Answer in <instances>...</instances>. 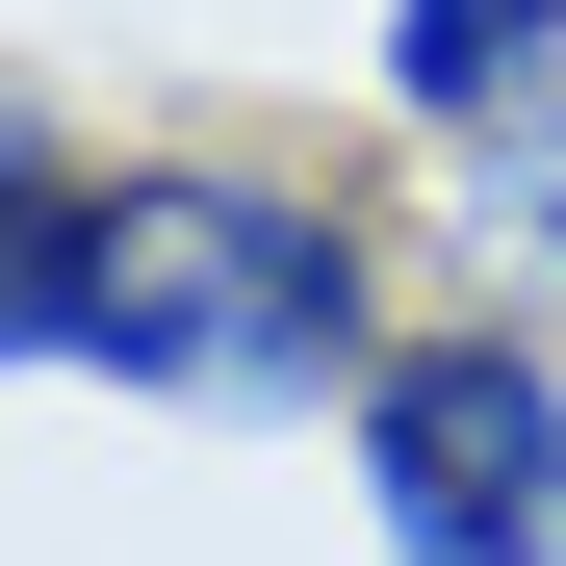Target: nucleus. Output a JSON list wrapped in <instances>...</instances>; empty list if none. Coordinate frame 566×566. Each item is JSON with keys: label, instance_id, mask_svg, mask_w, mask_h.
I'll use <instances>...</instances> for the list:
<instances>
[{"label": "nucleus", "instance_id": "nucleus-5", "mask_svg": "<svg viewBox=\"0 0 566 566\" xmlns=\"http://www.w3.org/2000/svg\"><path fill=\"white\" fill-rule=\"evenodd\" d=\"M463 232H490V258L541 283V310H566V104H541V129H490V155H463ZM515 283H490V310H515Z\"/></svg>", "mask_w": 566, "mask_h": 566}, {"label": "nucleus", "instance_id": "nucleus-1", "mask_svg": "<svg viewBox=\"0 0 566 566\" xmlns=\"http://www.w3.org/2000/svg\"><path fill=\"white\" fill-rule=\"evenodd\" d=\"M387 232L335 180H258V155H129L104 232H77V360L155 412H360L387 360Z\"/></svg>", "mask_w": 566, "mask_h": 566}, {"label": "nucleus", "instance_id": "nucleus-4", "mask_svg": "<svg viewBox=\"0 0 566 566\" xmlns=\"http://www.w3.org/2000/svg\"><path fill=\"white\" fill-rule=\"evenodd\" d=\"M77 232H104V155L0 104V360H77Z\"/></svg>", "mask_w": 566, "mask_h": 566}, {"label": "nucleus", "instance_id": "nucleus-3", "mask_svg": "<svg viewBox=\"0 0 566 566\" xmlns=\"http://www.w3.org/2000/svg\"><path fill=\"white\" fill-rule=\"evenodd\" d=\"M387 104H412L438 155L541 129V104H566V0H387Z\"/></svg>", "mask_w": 566, "mask_h": 566}, {"label": "nucleus", "instance_id": "nucleus-2", "mask_svg": "<svg viewBox=\"0 0 566 566\" xmlns=\"http://www.w3.org/2000/svg\"><path fill=\"white\" fill-rule=\"evenodd\" d=\"M335 438H360L387 566H566V335L541 310H412Z\"/></svg>", "mask_w": 566, "mask_h": 566}]
</instances>
